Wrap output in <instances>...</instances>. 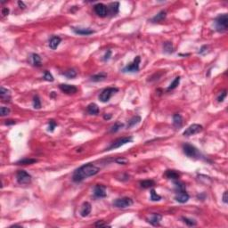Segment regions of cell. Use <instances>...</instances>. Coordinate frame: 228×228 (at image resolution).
Listing matches in <instances>:
<instances>
[{"label":"cell","mask_w":228,"mask_h":228,"mask_svg":"<svg viewBox=\"0 0 228 228\" xmlns=\"http://www.w3.org/2000/svg\"><path fill=\"white\" fill-rule=\"evenodd\" d=\"M100 171L99 168L93 165L92 163H87L80 167L78 169L74 171L72 176V180L75 183H81L93 176H95Z\"/></svg>","instance_id":"cell-1"},{"label":"cell","mask_w":228,"mask_h":228,"mask_svg":"<svg viewBox=\"0 0 228 228\" xmlns=\"http://www.w3.org/2000/svg\"><path fill=\"white\" fill-rule=\"evenodd\" d=\"M215 26L218 32H225L228 29L227 13H223L218 15L215 20Z\"/></svg>","instance_id":"cell-2"},{"label":"cell","mask_w":228,"mask_h":228,"mask_svg":"<svg viewBox=\"0 0 228 228\" xmlns=\"http://www.w3.org/2000/svg\"><path fill=\"white\" fill-rule=\"evenodd\" d=\"M183 153L189 158H198L199 159L200 158L199 156H201V153L198 151V149L194 147L192 144H185L183 145Z\"/></svg>","instance_id":"cell-3"},{"label":"cell","mask_w":228,"mask_h":228,"mask_svg":"<svg viewBox=\"0 0 228 228\" xmlns=\"http://www.w3.org/2000/svg\"><path fill=\"white\" fill-rule=\"evenodd\" d=\"M118 91H119V89L117 87H107L99 94V100L102 103H106L111 99V97L114 94Z\"/></svg>","instance_id":"cell-4"},{"label":"cell","mask_w":228,"mask_h":228,"mask_svg":"<svg viewBox=\"0 0 228 228\" xmlns=\"http://www.w3.org/2000/svg\"><path fill=\"white\" fill-rule=\"evenodd\" d=\"M134 201L131 198L128 197H123V198H119L116 199L113 201V206L118 208H126L127 207H130L133 205Z\"/></svg>","instance_id":"cell-5"},{"label":"cell","mask_w":228,"mask_h":228,"mask_svg":"<svg viewBox=\"0 0 228 228\" xmlns=\"http://www.w3.org/2000/svg\"><path fill=\"white\" fill-rule=\"evenodd\" d=\"M132 141H133V138L131 137H121V138H119V139H117L116 141H114L113 143L110 145V147L107 148V151H111V150L119 148V147L125 145L126 144L131 143Z\"/></svg>","instance_id":"cell-6"},{"label":"cell","mask_w":228,"mask_h":228,"mask_svg":"<svg viewBox=\"0 0 228 228\" xmlns=\"http://www.w3.org/2000/svg\"><path fill=\"white\" fill-rule=\"evenodd\" d=\"M16 180L20 184H29L31 183V176L24 170H19L16 174Z\"/></svg>","instance_id":"cell-7"},{"label":"cell","mask_w":228,"mask_h":228,"mask_svg":"<svg viewBox=\"0 0 228 228\" xmlns=\"http://www.w3.org/2000/svg\"><path fill=\"white\" fill-rule=\"evenodd\" d=\"M140 62H141V57L137 56L131 63H129L128 65H126L125 68L122 69V71L123 72H130V73H135V72L139 71Z\"/></svg>","instance_id":"cell-8"},{"label":"cell","mask_w":228,"mask_h":228,"mask_svg":"<svg viewBox=\"0 0 228 228\" xmlns=\"http://www.w3.org/2000/svg\"><path fill=\"white\" fill-rule=\"evenodd\" d=\"M202 126L199 125V124H193L190 126H188V128L183 132V136L184 137H191V136H194V135H196L200 132L202 131Z\"/></svg>","instance_id":"cell-9"},{"label":"cell","mask_w":228,"mask_h":228,"mask_svg":"<svg viewBox=\"0 0 228 228\" xmlns=\"http://www.w3.org/2000/svg\"><path fill=\"white\" fill-rule=\"evenodd\" d=\"M95 13L100 17H106L108 15V7L102 3H98L94 6Z\"/></svg>","instance_id":"cell-10"},{"label":"cell","mask_w":228,"mask_h":228,"mask_svg":"<svg viewBox=\"0 0 228 228\" xmlns=\"http://www.w3.org/2000/svg\"><path fill=\"white\" fill-rule=\"evenodd\" d=\"M94 195L96 198H105L107 195L106 187L103 184H96L94 188Z\"/></svg>","instance_id":"cell-11"},{"label":"cell","mask_w":228,"mask_h":228,"mask_svg":"<svg viewBox=\"0 0 228 228\" xmlns=\"http://www.w3.org/2000/svg\"><path fill=\"white\" fill-rule=\"evenodd\" d=\"M59 88L67 94H74L78 92L77 87L73 85H69V84H61L59 86Z\"/></svg>","instance_id":"cell-12"},{"label":"cell","mask_w":228,"mask_h":228,"mask_svg":"<svg viewBox=\"0 0 228 228\" xmlns=\"http://www.w3.org/2000/svg\"><path fill=\"white\" fill-rule=\"evenodd\" d=\"M189 198H190V196H189V194L186 193L185 190L180 191V192H176V194L175 196V200L177 202H179V203H185V202H187L188 200H189Z\"/></svg>","instance_id":"cell-13"},{"label":"cell","mask_w":228,"mask_h":228,"mask_svg":"<svg viewBox=\"0 0 228 228\" xmlns=\"http://www.w3.org/2000/svg\"><path fill=\"white\" fill-rule=\"evenodd\" d=\"M73 32L78 35H81V36H88L93 33H94V31L89 29V28H77V27H72L71 28Z\"/></svg>","instance_id":"cell-14"},{"label":"cell","mask_w":228,"mask_h":228,"mask_svg":"<svg viewBox=\"0 0 228 228\" xmlns=\"http://www.w3.org/2000/svg\"><path fill=\"white\" fill-rule=\"evenodd\" d=\"M92 206L89 202H84L83 205L81 206V209H80V216L83 217H87L90 212H91Z\"/></svg>","instance_id":"cell-15"},{"label":"cell","mask_w":228,"mask_h":228,"mask_svg":"<svg viewBox=\"0 0 228 228\" xmlns=\"http://www.w3.org/2000/svg\"><path fill=\"white\" fill-rule=\"evenodd\" d=\"M0 97H1V100L3 102H5V103L10 102V100H11V93L8 89L1 87V88H0Z\"/></svg>","instance_id":"cell-16"},{"label":"cell","mask_w":228,"mask_h":228,"mask_svg":"<svg viewBox=\"0 0 228 228\" xmlns=\"http://www.w3.org/2000/svg\"><path fill=\"white\" fill-rule=\"evenodd\" d=\"M61 41H62V38L60 37H57V36L52 37L51 39L49 40V47L52 50H55L57 47L59 46V45H60Z\"/></svg>","instance_id":"cell-17"},{"label":"cell","mask_w":228,"mask_h":228,"mask_svg":"<svg viewBox=\"0 0 228 228\" xmlns=\"http://www.w3.org/2000/svg\"><path fill=\"white\" fill-rule=\"evenodd\" d=\"M108 7V14H112V16L113 15H116L118 12H119V2H114V3H112L110 4Z\"/></svg>","instance_id":"cell-18"},{"label":"cell","mask_w":228,"mask_h":228,"mask_svg":"<svg viewBox=\"0 0 228 228\" xmlns=\"http://www.w3.org/2000/svg\"><path fill=\"white\" fill-rule=\"evenodd\" d=\"M183 118L180 114L176 113L173 116V125H174L175 127H176V128H180V127L183 126Z\"/></svg>","instance_id":"cell-19"},{"label":"cell","mask_w":228,"mask_h":228,"mask_svg":"<svg viewBox=\"0 0 228 228\" xmlns=\"http://www.w3.org/2000/svg\"><path fill=\"white\" fill-rule=\"evenodd\" d=\"M161 218H162V216H161V215L154 213V214L151 215V217L150 219H148V222L151 225L156 226H159V225H160V220H161Z\"/></svg>","instance_id":"cell-20"},{"label":"cell","mask_w":228,"mask_h":228,"mask_svg":"<svg viewBox=\"0 0 228 228\" xmlns=\"http://www.w3.org/2000/svg\"><path fill=\"white\" fill-rule=\"evenodd\" d=\"M179 176H180V174L176 170L169 169L165 172V176L168 179H171V180H177L179 178Z\"/></svg>","instance_id":"cell-21"},{"label":"cell","mask_w":228,"mask_h":228,"mask_svg":"<svg viewBox=\"0 0 228 228\" xmlns=\"http://www.w3.org/2000/svg\"><path fill=\"white\" fill-rule=\"evenodd\" d=\"M30 62L32 63L33 66L36 67H40L42 62H41V57L39 56L37 54H32L30 55Z\"/></svg>","instance_id":"cell-22"},{"label":"cell","mask_w":228,"mask_h":228,"mask_svg":"<svg viewBox=\"0 0 228 228\" xmlns=\"http://www.w3.org/2000/svg\"><path fill=\"white\" fill-rule=\"evenodd\" d=\"M87 110V112L91 115H97L99 113V107L97 106V104L94 103L88 104Z\"/></svg>","instance_id":"cell-23"},{"label":"cell","mask_w":228,"mask_h":228,"mask_svg":"<svg viewBox=\"0 0 228 228\" xmlns=\"http://www.w3.org/2000/svg\"><path fill=\"white\" fill-rule=\"evenodd\" d=\"M166 16H167V12H166V11H160L157 15H155V16L151 19V22H152V23H160V22H162V21L165 20Z\"/></svg>","instance_id":"cell-24"},{"label":"cell","mask_w":228,"mask_h":228,"mask_svg":"<svg viewBox=\"0 0 228 228\" xmlns=\"http://www.w3.org/2000/svg\"><path fill=\"white\" fill-rule=\"evenodd\" d=\"M107 78V73L105 72H100L97 73L95 75H93L91 77V81L93 82H99V81H103Z\"/></svg>","instance_id":"cell-25"},{"label":"cell","mask_w":228,"mask_h":228,"mask_svg":"<svg viewBox=\"0 0 228 228\" xmlns=\"http://www.w3.org/2000/svg\"><path fill=\"white\" fill-rule=\"evenodd\" d=\"M141 121V117L140 116H135L133 117L127 123V128H131L133 126H135L137 124H139Z\"/></svg>","instance_id":"cell-26"},{"label":"cell","mask_w":228,"mask_h":228,"mask_svg":"<svg viewBox=\"0 0 228 228\" xmlns=\"http://www.w3.org/2000/svg\"><path fill=\"white\" fill-rule=\"evenodd\" d=\"M163 50L165 53L167 54H172L174 52V47H173V44L169 42V41H167V42H164L163 43Z\"/></svg>","instance_id":"cell-27"},{"label":"cell","mask_w":228,"mask_h":228,"mask_svg":"<svg viewBox=\"0 0 228 228\" xmlns=\"http://www.w3.org/2000/svg\"><path fill=\"white\" fill-rule=\"evenodd\" d=\"M35 162H37V160L35 159H30V158H25L23 160H20L19 161L16 162L17 165H30L33 164Z\"/></svg>","instance_id":"cell-28"},{"label":"cell","mask_w":228,"mask_h":228,"mask_svg":"<svg viewBox=\"0 0 228 228\" xmlns=\"http://www.w3.org/2000/svg\"><path fill=\"white\" fill-rule=\"evenodd\" d=\"M154 184H155V182L153 180H150V179H148V180H144V181H142V182L140 183L141 187L144 188V189L150 188V187L153 186Z\"/></svg>","instance_id":"cell-29"},{"label":"cell","mask_w":228,"mask_h":228,"mask_svg":"<svg viewBox=\"0 0 228 228\" xmlns=\"http://www.w3.org/2000/svg\"><path fill=\"white\" fill-rule=\"evenodd\" d=\"M123 126H124V124H123V123L117 121V122H116V123H114V125L111 127L110 132H111V133H116V132H118L119 129H121Z\"/></svg>","instance_id":"cell-30"},{"label":"cell","mask_w":228,"mask_h":228,"mask_svg":"<svg viewBox=\"0 0 228 228\" xmlns=\"http://www.w3.org/2000/svg\"><path fill=\"white\" fill-rule=\"evenodd\" d=\"M62 75H64L68 79H73V78H75L77 76V71L75 69H68L65 72H63Z\"/></svg>","instance_id":"cell-31"},{"label":"cell","mask_w":228,"mask_h":228,"mask_svg":"<svg viewBox=\"0 0 228 228\" xmlns=\"http://www.w3.org/2000/svg\"><path fill=\"white\" fill-rule=\"evenodd\" d=\"M179 83H180V77H176L175 80H173V82L169 85V87H168V91H170V90H173V89L176 88L178 87Z\"/></svg>","instance_id":"cell-32"},{"label":"cell","mask_w":228,"mask_h":228,"mask_svg":"<svg viewBox=\"0 0 228 228\" xmlns=\"http://www.w3.org/2000/svg\"><path fill=\"white\" fill-rule=\"evenodd\" d=\"M160 200H161V196L157 194L154 189H151V201H159Z\"/></svg>","instance_id":"cell-33"},{"label":"cell","mask_w":228,"mask_h":228,"mask_svg":"<svg viewBox=\"0 0 228 228\" xmlns=\"http://www.w3.org/2000/svg\"><path fill=\"white\" fill-rule=\"evenodd\" d=\"M182 220L183 221L184 224H186L188 226H194L197 225V222L194 220V219H191V218H188V217H182Z\"/></svg>","instance_id":"cell-34"},{"label":"cell","mask_w":228,"mask_h":228,"mask_svg":"<svg viewBox=\"0 0 228 228\" xmlns=\"http://www.w3.org/2000/svg\"><path fill=\"white\" fill-rule=\"evenodd\" d=\"M33 107L35 109H40L41 108V102L38 97V95H35L33 98Z\"/></svg>","instance_id":"cell-35"},{"label":"cell","mask_w":228,"mask_h":228,"mask_svg":"<svg viewBox=\"0 0 228 228\" xmlns=\"http://www.w3.org/2000/svg\"><path fill=\"white\" fill-rule=\"evenodd\" d=\"M56 126V122H55L54 119H50L49 122H48V128H47V130H48L49 132H54V130H55V128Z\"/></svg>","instance_id":"cell-36"},{"label":"cell","mask_w":228,"mask_h":228,"mask_svg":"<svg viewBox=\"0 0 228 228\" xmlns=\"http://www.w3.org/2000/svg\"><path fill=\"white\" fill-rule=\"evenodd\" d=\"M175 184H176V192H180V191L185 190V185H184V183L176 181V182H175Z\"/></svg>","instance_id":"cell-37"},{"label":"cell","mask_w":228,"mask_h":228,"mask_svg":"<svg viewBox=\"0 0 228 228\" xmlns=\"http://www.w3.org/2000/svg\"><path fill=\"white\" fill-rule=\"evenodd\" d=\"M44 80H46V81H50V82L54 81V77H53V75L50 73V71L45 70V72H44Z\"/></svg>","instance_id":"cell-38"},{"label":"cell","mask_w":228,"mask_h":228,"mask_svg":"<svg viewBox=\"0 0 228 228\" xmlns=\"http://www.w3.org/2000/svg\"><path fill=\"white\" fill-rule=\"evenodd\" d=\"M10 113V109L7 107H1L0 108V114L1 116H6Z\"/></svg>","instance_id":"cell-39"},{"label":"cell","mask_w":228,"mask_h":228,"mask_svg":"<svg viewBox=\"0 0 228 228\" xmlns=\"http://www.w3.org/2000/svg\"><path fill=\"white\" fill-rule=\"evenodd\" d=\"M115 161L118 163V164H121V165H126L127 162H128V160L127 159H126L124 157H119V158H117Z\"/></svg>","instance_id":"cell-40"},{"label":"cell","mask_w":228,"mask_h":228,"mask_svg":"<svg viewBox=\"0 0 228 228\" xmlns=\"http://www.w3.org/2000/svg\"><path fill=\"white\" fill-rule=\"evenodd\" d=\"M226 96V90H224L223 92H221V93L219 94V95L217 96V101H218L219 103L223 102V101L225 100Z\"/></svg>","instance_id":"cell-41"},{"label":"cell","mask_w":228,"mask_h":228,"mask_svg":"<svg viewBox=\"0 0 228 228\" xmlns=\"http://www.w3.org/2000/svg\"><path fill=\"white\" fill-rule=\"evenodd\" d=\"M94 226H96V227H101V226H108V224L104 223L103 221H97V222L94 224Z\"/></svg>","instance_id":"cell-42"},{"label":"cell","mask_w":228,"mask_h":228,"mask_svg":"<svg viewBox=\"0 0 228 228\" xmlns=\"http://www.w3.org/2000/svg\"><path fill=\"white\" fill-rule=\"evenodd\" d=\"M111 55H112V51L111 50H107V52L105 53L104 56H103V61H108L110 58H111Z\"/></svg>","instance_id":"cell-43"},{"label":"cell","mask_w":228,"mask_h":228,"mask_svg":"<svg viewBox=\"0 0 228 228\" xmlns=\"http://www.w3.org/2000/svg\"><path fill=\"white\" fill-rule=\"evenodd\" d=\"M9 12H10V10H9L7 7H4V8L2 9V14H3V16L8 15V14H9Z\"/></svg>","instance_id":"cell-44"},{"label":"cell","mask_w":228,"mask_h":228,"mask_svg":"<svg viewBox=\"0 0 228 228\" xmlns=\"http://www.w3.org/2000/svg\"><path fill=\"white\" fill-rule=\"evenodd\" d=\"M207 48H208V47H207V46H202V47L201 48V50H200L199 54H200V55H203V54H204L205 52H207Z\"/></svg>","instance_id":"cell-45"},{"label":"cell","mask_w":228,"mask_h":228,"mask_svg":"<svg viewBox=\"0 0 228 228\" xmlns=\"http://www.w3.org/2000/svg\"><path fill=\"white\" fill-rule=\"evenodd\" d=\"M228 199H227V192L226 191L225 193H224V194H223V201L225 202V203H227V201Z\"/></svg>","instance_id":"cell-46"},{"label":"cell","mask_w":228,"mask_h":228,"mask_svg":"<svg viewBox=\"0 0 228 228\" xmlns=\"http://www.w3.org/2000/svg\"><path fill=\"white\" fill-rule=\"evenodd\" d=\"M18 5L20 6L21 9H25V7H26L25 4L23 3V1H18Z\"/></svg>","instance_id":"cell-47"},{"label":"cell","mask_w":228,"mask_h":228,"mask_svg":"<svg viewBox=\"0 0 228 228\" xmlns=\"http://www.w3.org/2000/svg\"><path fill=\"white\" fill-rule=\"evenodd\" d=\"M112 114H104V115H103V119H104L105 120L111 119H112Z\"/></svg>","instance_id":"cell-48"},{"label":"cell","mask_w":228,"mask_h":228,"mask_svg":"<svg viewBox=\"0 0 228 228\" xmlns=\"http://www.w3.org/2000/svg\"><path fill=\"white\" fill-rule=\"evenodd\" d=\"M5 125H13V124H15V121L14 120H11V119H9V120H5Z\"/></svg>","instance_id":"cell-49"}]
</instances>
